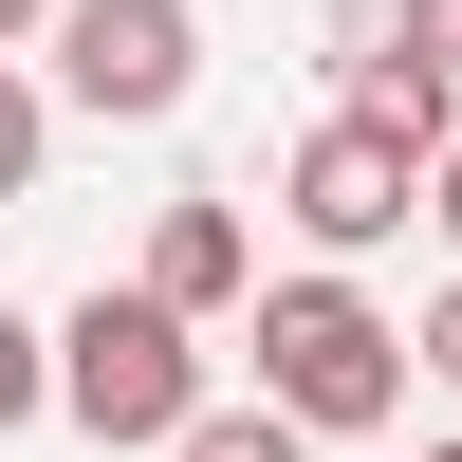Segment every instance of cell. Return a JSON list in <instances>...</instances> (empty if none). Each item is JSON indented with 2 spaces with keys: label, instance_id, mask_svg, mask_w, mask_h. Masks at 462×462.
<instances>
[{
  "label": "cell",
  "instance_id": "6da1fadb",
  "mask_svg": "<svg viewBox=\"0 0 462 462\" xmlns=\"http://www.w3.org/2000/svg\"><path fill=\"white\" fill-rule=\"evenodd\" d=\"M407 370H426L407 315H370L352 278H278V296H259V407H296L315 444H333V426H389Z\"/></svg>",
  "mask_w": 462,
  "mask_h": 462
},
{
  "label": "cell",
  "instance_id": "7a4b0ae2",
  "mask_svg": "<svg viewBox=\"0 0 462 462\" xmlns=\"http://www.w3.org/2000/svg\"><path fill=\"white\" fill-rule=\"evenodd\" d=\"M56 407L93 444H185V426H204V315H167L148 278L93 296V315L56 333Z\"/></svg>",
  "mask_w": 462,
  "mask_h": 462
},
{
  "label": "cell",
  "instance_id": "3957f363",
  "mask_svg": "<svg viewBox=\"0 0 462 462\" xmlns=\"http://www.w3.org/2000/svg\"><path fill=\"white\" fill-rule=\"evenodd\" d=\"M185 74H204V19H185V0H74V19H56V93L111 111V130L185 111Z\"/></svg>",
  "mask_w": 462,
  "mask_h": 462
},
{
  "label": "cell",
  "instance_id": "277c9868",
  "mask_svg": "<svg viewBox=\"0 0 462 462\" xmlns=\"http://www.w3.org/2000/svg\"><path fill=\"white\" fill-rule=\"evenodd\" d=\"M296 241L315 259H370V241H407V222H426V148H389V130H352V111H333L315 148H296Z\"/></svg>",
  "mask_w": 462,
  "mask_h": 462
},
{
  "label": "cell",
  "instance_id": "5b68a950",
  "mask_svg": "<svg viewBox=\"0 0 462 462\" xmlns=\"http://www.w3.org/2000/svg\"><path fill=\"white\" fill-rule=\"evenodd\" d=\"M241 278H259L241 204H167V222H148V296H167V315H222Z\"/></svg>",
  "mask_w": 462,
  "mask_h": 462
},
{
  "label": "cell",
  "instance_id": "8992f818",
  "mask_svg": "<svg viewBox=\"0 0 462 462\" xmlns=\"http://www.w3.org/2000/svg\"><path fill=\"white\" fill-rule=\"evenodd\" d=\"M444 93H462V74H426L407 37H352V130H389V148L444 167Z\"/></svg>",
  "mask_w": 462,
  "mask_h": 462
},
{
  "label": "cell",
  "instance_id": "52a82bcc",
  "mask_svg": "<svg viewBox=\"0 0 462 462\" xmlns=\"http://www.w3.org/2000/svg\"><path fill=\"white\" fill-rule=\"evenodd\" d=\"M167 462H315V426H296V407H204Z\"/></svg>",
  "mask_w": 462,
  "mask_h": 462
},
{
  "label": "cell",
  "instance_id": "ba28073f",
  "mask_svg": "<svg viewBox=\"0 0 462 462\" xmlns=\"http://www.w3.org/2000/svg\"><path fill=\"white\" fill-rule=\"evenodd\" d=\"M37 407H56V333L0 315V426H37Z\"/></svg>",
  "mask_w": 462,
  "mask_h": 462
},
{
  "label": "cell",
  "instance_id": "9c48e42d",
  "mask_svg": "<svg viewBox=\"0 0 462 462\" xmlns=\"http://www.w3.org/2000/svg\"><path fill=\"white\" fill-rule=\"evenodd\" d=\"M19 185H37V93L0 74V204H19Z\"/></svg>",
  "mask_w": 462,
  "mask_h": 462
},
{
  "label": "cell",
  "instance_id": "30bf717a",
  "mask_svg": "<svg viewBox=\"0 0 462 462\" xmlns=\"http://www.w3.org/2000/svg\"><path fill=\"white\" fill-rule=\"evenodd\" d=\"M389 37H407V56H426V74H462V0H407Z\"/></svg>",
  "mask_w": 462,
  "mask_h": 462
},
{
  "label": "cell",
  "instance_id": "8fae6325",
  "mask_svg": "<svg viewBox=\"0 0 462 462\" xmlns=\"http://www.w3.org/2000/svg\"><path fill=\"white\" fill-rule=\"evenodd\" d=\"M407 352H426V370H444V389H462V278L426 296V333H407Z\"/></svg>",
  "mask_w": 462,
  "mask_h": 462
},
{
  "label": "cell",
  "instance_id": "7c38bea8",
  "mask_svg": "<svg viewBox=\"0 0 462 462\" xmlns=\"http://www.w3.org/2000/svg\"><path fill=\"white\" fill-rule=\"evenodd\" d=\"M426 222H444V241H462V148H444V167H426Z\"/></svg>",
  "mask_w": 462,
  "mask_h": 462
},
{
  "label": "cell",
  "instance_id": "4fadbf2b",
  "mask_svg": "<svg viewBox=\"0 0 462 462\" xmlns=\"http://www.w3.org/2000/svg\"><path fill=\"white\" fill-rule=\"evenodd\" d=\"M56 19H74V0H0V37H56Z\"/></svg>",
  "mask_w": 462,
  "mask_h": 462
},
{
  "label": "cell",
  "instance_id": "5bb4252c",
  "mask_svg": "<svg viewBox=\"0 0 462 462\" xmlns=\"http://www.w3.org/2000/svg\"><path fill=\"white\" fill-rule=\"evenodd\" d=\"M426 462H462V444H426Z\"/></svg>",
  "mask_w": 462,
  "mask_h": 462
}]
</instances>
